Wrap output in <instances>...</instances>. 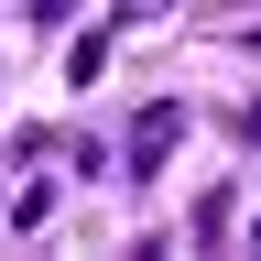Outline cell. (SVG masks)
Instances as JSON below:
<instances>
[{
  "instance_id": "cell-1",
  "label": "cell",
  "mask_w": 261,
  "mask_h": 261,
  "mask_svg": "<svg viewBox=\"0 0 261 261\" xmlns=\"http://www.w3.org/2000/svg\"><path fill=\"white\" fill-rule=\"evenodd\" d=\"M174 142H185V109H174V98H152V109L130 120V174H152V163L174 152Z\"/></svg>"
},
{
  "instance_id": "cell-2",
  "label": "cell",
  "mask_w": 261,
  "mask_h": 261,
  "mask_svg": "<svg viewBox=\"0 0 261 261\" xmlns=\"http://www.w3.org/2000/svg\"><path fill=\"white\" fill-rule=\"evenodd\" d=\"M98 65H109V33H76V44H65V76H76V87H87V76H98Z\"/></svg>"
}]
</instances>
